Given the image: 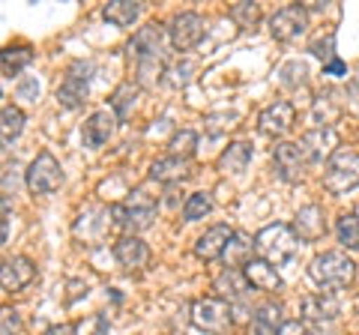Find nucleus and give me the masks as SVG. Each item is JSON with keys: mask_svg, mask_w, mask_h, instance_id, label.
I'll use <instances>...</instances> for the list:
<instances>
[{"mask_svg": "<svg viewBox=\"0 0 359 335\" xmlns=\"http://www.w3.org/2000/svg\"><path fill=\"white\" fill-rule=\"evenodd\" d=\"M165 27L162 25H147V27H141L138 33L132 36L129 42V60L135 66H141V63H156V60H165Z\"/></svg>", "mask_w": 359, "mask_h": 335, "instance_id": "obj_6", "label": "nucleus"}, {"mask_svg": "<svg viewBox=\"0 0 359 335\" xmlns=\"http://www.w3.org/2000/svg\"><path fill=\"white\" fill-rule=\"evenodd\" d=\"M273 162H276V171H278L282 180L297 183L302 177V168L309 165V156H306V150H302L299 144L282 141V144H276V150H273Z\"/></svg>", "mask_w": 359, "mask_h": 335, "instance_id": "obj_13", "label": "nucleus"}, {"mask_svg": "<svg viewBox=\"0 0 359 335\" xmlns=\"http://www.w3.org/2000/svg\"><path fill=\"white\" fill-rule=\"evenodd\" d=\"M168 150H171V156H180V159H192L198 150V132H192V129L174 132V138L168 141Z\"/></svg>", "mask_w": 359, "mask_h": 335, "instance_id": "obj_32", "label": "nucleus"}, {"mask_svg": "<svg viewBox=\"0 0 359 335\" xmlns=\"http://www.w3.org/2000/svg\"><path fill=\"white\" fill-rule=\"evenodd\" d=\"M117 117H114V111H108V108H99V111H93L87 120H84V129H81V138H84V144L87 147H93V150H99V147H105V144L114 138V132H117Z\"/></svg>", "mask_w": 359, "mask_h": 335, "instance_id": "obj_14", "label": "nucleus"}, {"mask_svg": "<svg viewBox=\"0 0 359 335\" xmlns=\"http://www.w3.org/2000/svg\"><path fill=\"white\" fill-rule=\"evenodd\" d=\"M294 231H297L299 242H314V240H320L323 233H327V221H323V210H320L318 204L302 207L299 213H297Z\"/></svg>", "mask_w": 359, "mask_h": 335, "instance_id": "obj_21", "label": "nucleus"}, {"mask_svg": "<svg viewBox=\"0 0 359 335\" xmlns=\"http://www.w3.org/2000/svg\"><path fill=\"white\" fill-rule=\"evenodd\" d=\"M339 317V299L327 290H320V294L314 296H306L302 299V320L309 323H332Z\"/></svg>", "mask_w": 359, "mask_h": 335, "instance_id": "obj_20", "label": "nucleus"}, {"mask_svg": "<svg viewBox=\"0 0 359 335\" xmlns=\"http://www.w3.org/2000/svg\"><path fill=\"white\" fill-rule=\"evenodd\" d=\"M192 177V162L189 159H180V156H162L150 165V180L162 183V186H174V183H183Z\"/></svg>", "mask_w": 359, "mask_h": 335, "instance_id": "obj_18", "label": "nucleus"}, {"mask_svg": "<svg viewBox=\"0 0 359 335\" xmlns=\"http://www.w3.org/2000/svg\"><path fill=\"white\" fill-rule=\"evenodd\" d=\"M323 75H335V78H341V75H347V66H344L339 57H335L332 63L323 66Z\"/></svg>", "mask_w": 359, "mask_h": 335, "instance_id": "obj_41", "label": "nucleus"}, {"mask_svg": "<svg viewBox=\"0 0 359 335\" xmlns=\"http://www.w3.org/2000/svg\"><path fill=\"white\" fill-rule=\"evenodd\" d=\"M252 252H255V242H249V240H243L240 233L231 240V245L224 249V254H222V261H224V266L228 270H237V266H245L252 261Z\"/></svg>", "mask_w": 359, "mask_h": 335, "instance_id": "obj_29", "label": "nucleus"}, {"mask_svg": "<svg viewBox=\"0 0 359 335\" xmlns=\"http://www.w3.org/2000/svg\"><path fill=\"white\" fill-rule=\"evenodd\" d=\"M255 252H257V258L266 261V264H273V266L287 264L299 252V237H297V231L290 225L276 221V225H266V228L257 231Z\"/></svg>", "mask_w": 359, "mask_h": 335, "instance_id": "obj_2", "label": "nucleus"}, {"mask_svg": "<svg viewBox=\"0 0 359 335\" xmlns=\"http://www.w3.org/2000/svg\"><path fill=\"white\" fill-rule=\"evenodd\" d=\"M138 93H141V87L135 84V81L117 84V90L111 93V111H114L117 120H126L132 111H135V105H138Z\"/></svg>", "mask_w": 359, "mask_h": 335, "instance_id": "obj_26", "label": "nucleus"}, {"mask_svg": "<svg viewBox=\"0 0 359 335\" xmlns=\"http://www.w3.org/2000/svg\"><path fill=\"white\" fill-rule=\"evenodd\" d=\"M231 18L237 21L240 27H252L257 18H261V9H257V4H249V0H243V4H233L231 6Z\"/></svg>", "mask_w": 359, "mask_h": 335, "instance_id": "obj_34", "label": "nucleus"}, {"mask_svg": "<svg viewBox=\"0 0 359 335\" xmlns=\"http://www.w3.org/2000/svg\"><path fill=\"white\" fill-rule=\"evenodd\" d=\"M42 335H78V329H75V323H57V327L45 329Z\"/></svg>", "mask_w": 359, "mask_h": 335, "instance_id": "obj_40", "label": "nucleus"}, {"mask_svg": "<svg viewBox=\"0 0 359 335\" xmlns=\"http://www.w3.org/2000/svg\"><path fill=\"white\" fill-rule=\"evenodd\" d=\"M192 327L204 335H224L231 329V303H224L219 296H204L192 303Z\"/></svg>", "mask_w": 359, "mask_h": 335, "instance_id": "obj_3", "label": "nucleus"}, {"mask_svg": "<svg viewBox=\"0 0 359 335\" xmlns=\"http://www.w3.org/2000/svg\"><path fill=\"white\" fill-rule=\"evenodd\" d=\"M90 72H93V66L84 63V60H75L69 69H66V78L63 84L57 87V102L63 108H81L87 102V90H90Z\"/></svg>", "mask_w": 359, "mask_h": 335, "instance_id": "obj_8", "label": "nucleus"}, {"mask_svg": "<svg viewBox=\"0 0 359 335\" xmlns=\"http://www.w3.org/2000/svg\"><path fill=\"white\" fill-rule=\"evenodd\" d=\"M212 290H216V296L224 299V303H237V299H243L252 287L245 282L243 270H224L212 278Z\"/></svg>", "mask_w": 359, "mask_h": 335, "instance_id": "obj_22", "label": "nucleus"}, {"mask_svg": "<svg viewBox=\"0 0 359 335\" xmlns=\"http://www.w3.org/2000/svg\"><path fill=\"white\" fill-rule=\"evenodd\" d=\"M282 306L278 303H266L255 311L252 317V327H255V335H276L278 329H282Z\"/></svg>", "mask_w": 359, "mask_h": 335, "instance_id": "obj_27", "label": "nucleus"}, {"mask_svg": "<svg viewBox=\"0 0 359 335\" xmlns=\"http://www.w3.org/2000/svg\"><path fill=\"white\" fill-rule=\"evenodd\" d=\"M21 329V317L15 308H0V332H18Z\"/></svg>", "mask_w": 359, "mask_h": 335, "instance_id": "obj_37", "label": "nucleus"}, {"mask_svg": "<svg viewBox=\"0 0 359 335\" xmlns=\"http://www.w3.org/2000/svg\"><path fill=\"white\" fill-rule=\"evenodd\" d=\"M141 15V4L138 0H108L102 6V18L114 27H132Z\"/></svg>", "mask_w": 359, "mask_h": 335, "instance_id": "obj_24", "label": "nucleus"}, {"mask_svg": "<svg viewBox=\"0 0 359 335\" xmlns=\"http://www.w3.org/2000/svg\"><path fill=\"white\" fill-rule=\"evenodd\" d=\"M33 60V51L27 46H18V48H6V51H0V69H4L9 78L18 75L25 66Z\"/></svg>", "mask_w": 359, "mask_h": 335, "instance_id": "obj_31", "label": "nucleus"}, {"mask_svg": "<svg viewBox=\"0 0 359 335\" xmlns=\"http://www.w3.org/2000/svg\"><path fill=\"white\" fill-rule=\"evenodd\" d=\"M60 183H63V168L54 159V153H39L25 171V186L30 195H51L60 189Z\"/></svg>", "mask_w": 359, "mask_h": 335, "instance_id": "obj_4", "label": "nucleus"}, {"mask_svg": "<svg viewBox=\"0 0 359 335\" xmlns=\"http://www.w3.org/2000/svg\"><path fill=\"white\" fill-rule=\"evenodd\" d=\"M192 72H195V63H183V66H174V69H165V75H171V78H165L171 87H183V84H189V78H192Z\"/></svg>", "mask_w": 359, "mask_h": 335, "instance_id": "obj_36", "label": "nucleus"}, {"mask_svg": "<svg viewBox=\"0 0 359 335\" xmlns=\"http://www.w3.org/2000/svg\"><path fill=\"white\" fill-rule=\"evenodd\" d=\"M165 33H168V42H171L177 51H192L198 42L204 39L207 25L198 13H177L171 21H168Z\"/></svg>", "mask_w": 359, "mask_h": 335, "instance_id": "obj_7", "label": "nucleus"}, {"mask_svg": "<svg viewBox=\"0 0 359 335\" xmlns=\"http://www.w3.org/2000/svg\"><path fill=\"white\" fill-rule=\"evenodd\" d=\"M299 147L306 150V156H309V162H323V159H332L335 153V147H339V135H335V129H309L306 135H302V141H299Z\"/></svg>", "mask_w": 359, "mask_h": 335, "instance_id": "obj_17", "label": "nucleus"}, {"mask_svg": "<svg viewBox=\"0 0 359 335\" xmlns=\"http://www.w3.org/2000/svg\"><path fill=\"white\" fill-rule=\"evenodd\" d=\"M9 219H13V198L0 195V228H9Z\"/></svg>", "mask_w": 359, "mask_h": 335, "instance_id": "obj_39", "label": "nucleus"}, {"mask_svg": "<svg viewBox=\"0 0 359 335\" xmlns=\"http://www.w3.org/2000/svg\"><path fill=\"white\" fill-rule=\"evenodd\" d=\"M243 275L245 282H249L252 290H264V294H276V290H282V275L273 264H266L261 258H252L249 264L243 266Z\"/></svg>", "mask_w": 359, "mask_h": 335, "instance_id": "obj_19", "label": "nucleus"}, {"mask_svg": "<svg viewBox=\"0 0 359 335\" xmlns=\"http://www.w3.org/2000/svg\"><path fill=\"white\" fill-rule=\"evenodd\" d=\"M359 186V153L353 150H339L327 165V174H323V189L332 195L351 192Z\"/></svg>", "mask_w": 359, "mask_h": 335, "instance_id": "obj_5", "label": "nucleus"}, {"mask_svg": "<svg viewBox=\"0 0 359 335\" xmlns=\"http://www.w3.org/2000/svg\"><path fill=\"white\" fill-rule=\"evenodd\" d=\"M233 237H237V233H233L231 225H212L195 240V254L201 261H216L224 254V249L231 245Z\"/></svg>", "mask_w": 359, "mask_h": 335, "instance_id": "obj_16", "label": "nucleus"}, {"mask_svg": "<svg viewBox=\"0 0 359 335\" xmlns=\"http://www.w3.org/2000/svg\"><path fill=\"white\" fill-rule=\"evenodd\" d=\"M356 216H359V207H356Z\"/></svg>", "mask_w": 359, "mask_h": 335, "instance_id": "obj_42", "label": "nucleus"}, {"mask_svg": "<svg viewBox=\"0 0 359 335\" xmlns=\"http://www.w3.org/2000/svg\"><path fill=\"white\" fill-rule=\"evenodd\" d=\"M309 278L320 290L332 294V290H341L347 285H353L356 264L347 258L344 252H323V254H318V258L309 264Z\"/></svg>", "mask_w": 359, "mask_h": 335, "instance_id": "obj_1", "label": "nucleus"}, {"mask_svg": "<svg viewBox=\"0 0 359 335\" xmlns=\"http://www.w3.org/2000/svg\"><path fill=\"white\" fill-rule=\"evenodd\" d=\"M306 27H309V13L302 6H285L269 18V33H273V39H278V42L299 39L302 33H306Z\"/></svg>", "mask_w": 359, "mask_h": 335, "instance_id": "obj_11", "label": "nucleus"}, {"mask_svg": "<svg viewBox=\"0 0 359 335\" xmlns=\"http://www.w3.org/2000/svg\"><path fill=\"white\" fill-rule=\"evenodd\" d=\"M339 117H341V102L335 99L332 90L314 102V123H318V129H332V123Z\"/></svg>", "mask_w": 359, "mask_h": 335, "instance_id": "obj_28", "label": "nucleus"}, {"mask_svg": "<svg viewBox=\"0 0 359 335\" xmlns=\"http://www.w3.org/2000/svg\"><path fill=\"white\" fill-rule=\"evenodd\" d=\"M276 335H309V327H306V320H285Z\"/></svg>", "mask_w": 359, "mask_h": 335, "instance_id": "obj_38", "label": "nucleus"}, {"mask_svg": "<svg viewBox=\"0 0 359 335\" xmlns=\"http://www.w3.org/2000/svg\"><path fill=\"white\" fill-rule=\"evenodd\" d=\"M212 213V198L207 192H192L183 204V221H198Z\"/></svg>", "mask_w": 359, "mask_h": 335, "instance_id": "obj_33", "label": "nucleus"}, {"mask_svg": "<svg viewBox=\"0 0 359 335\" xmlns=\"http://www.w3.org/2000/svg\"><path fill=\"white\" fill-rule=\"evenodd\" d=\"M108 213H111V225H114V228L138 237L141 231H147L153 225L156 207H150V204H129V200H126V204H114Z\"/></svg>", "mask_w": 359, "mask_h": 335, "instance_id": "obj_9", "label": "nucleus"}, {"mask_svg": "<svg viewBox=\"0 0 359 335\" xmlns=\"http://www.w3.org/2000/svg\"><path fill=\"white\" fill-rule=\"evenodd\" d=\"M335 237H339V242L344 249L356 252L359 249V216L356 213L339 216V221H335Z\"/></svg>", "mask_w": 359, "mask_h": 335, "instance_id": "obj_30", "label": "nucleus"}, {"mask_svg": "<svg viewBox=\"0 0 359 335\" xmlns=\"http://www.w3.org/2000/svg\"><path fill=\"white\" fill-rule=\"evenodd\" d=\"M114 258L123 270H144L150 264V245L135 233H123L114 242Z\"/></svg>", "mask_w": 359, "mask_h": 335, "instance_id": "obj_15", "label": "nucleus"}, {"mask_svg": "<svg viewBox=\"0 0 359 335\" xmlns=\"http://www.w3.org/2000/svg\"><path fill=\"white\" fill-rule=\"evenodd\" d=\"M25 123L27 117L18 105H6L0 111V147H9L13 141H18V135L25 132Z\"/></svg>", "mask_w": 359, "mask_h": 335, "instance_id": "obj_25", "label": "nucleus"}, {"mask_svg": "<svg viewBox=\"0 0 359 335\" xmlns=\"http://www.w3.org/2000/svg\"><path fill=\"white\" fill-rule=\"evenodd\" d=\"M314 57H320V60H327L332 63L335 60V33H327V39H318V42H311V48H309Z\"/></svg>", "mask_w": 359, "mask_h": 335, "instance_id": "obj_35", "label": "nucleus"}, {"mask_svg": "<svg viewBox=\"0 0 359 335\" xmlns=\"http://www.w3.org/2000/svg\"><path fill=\"white\" fill-rule=\"evenodd\" d=\"M294 123H297V108L282 99V102H273L261 111L257 129H261V135H266V138H282L294 129Z\"/></svg>", "mask_w": 359, "mask_h": 335, "instance_id": "obj_10", "label": "nucleus"}, {"mask_svg": "<svg viewBox=\"0 0 359 335\" xmlns=\"http://www.w3.org/2000/svg\"><path fill=\"white\" fill-rule=\"evenodd\" d=\"M252 156H255V150H252L249 141H233V144H228V147L222 150L216 165H219V171H224V174H243L245 168H249Z\"/></svg>", "mask_w": 359, "mask_h": 335, "instance_id": "obj_23", "label": "nucleus"}, {"mask_svg": "<svg viewBox=\"0 0 359 335\" xmlns=\"http://www.w3.org/2000/svg\"><path fill=\"white\" fill-rule=\"evenodd\" d=\"M33 278H36V264L27 254H13V258L0 261V287L9 290V294L25 290Z\"/></svg>", "mask_w": 359, "mask_h": 335, "instance_id": "obj_12", "label": "nucleus"}]
</instances>
